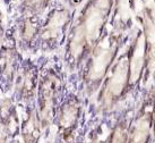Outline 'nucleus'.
I'll return each mask as SVG.
<instances>
[{
  "mask_svg": "<svg viewBox=\"0 0 155 143\" xmlns=\"http://www.w3.org/2000/svg\"><path fill=\"white\" fill-rule=\"evenodd\" d=\"M152 124H153V101H146L138 119L130 126L128 143H151L152 142Z\"/></svg>",
  "mask_w": 155,
  "mask_h": 143,
  "instance_id": "39448f33",
  "label": "nucleus"
},
{
  "mask_svg": "<svg viewBox=\"0 0 155 143\" xmlns=\"http://www.w3.org/2000/svg\"><path fill=\"white\" fill-rule=\"evenodd\" d=\"M69 143H77V142H69Z\"/></svg>",
  "mask_w": 155,
  "mask_h": 143,
  "instance_id": "ddd939ff",
  "label": "nucleus"
},
{
  "mask_svg": "<svg viewBox=\"0 0 155 143\" xmlns=\"http://www.w3.org/2000/svg\"><path fill=\"white\" fill-rule=\"evenodd\" d=\"M18 42L23 48L30 49L39 41L41 34V22L36 15L27 16L19 23L17 30Z\"/></svg>",
  "mask_w": 155,
  "mask_h": 143,
  "instance_id": "423d86ee",
  "label": "nucleus"
},
{
  "mask_svg": "<svg viewBox=\"0 0 155 143\" xmlns=\"http://www.w3.org/2000/svg\"><path fill=\"white\" fill-rule=\"evenodd\" d=\"M18 66H19V55L17 52L16 40L13 34L6 35L0 46V81L1 87H5V91L12 87L16 77Z\"/></svg>",
  "mask_w": 155,
  "mask_h": 143,
  "instance_id": "f03ea898",
  "label": "nucleus"
},
{
  "mask_svg": "<svg viewBox=\"0 0 155 143\" xmlns=\"http://www.w3.org/2000/svg\"><path fill=\"white\" fill-rule=\"evenodd\" d=\"M130 126H131V118L124 117L120 119L110 132L107 139V143H128Z\"/></svg>",
  "mask_w": 155,
  "mask_h": 143,
  "instance_id": "6e6552de",
  "label": "nucleus"
},
{
  "mask_svg": "<svg viewBox=\"0 0 155 143\" xmlns=\"http://www.w3.org/2000/svg\"><path fill=\"white\" fill-rule=\"evenodd\" d=\"M81 117V104L76 97L70 95L61 104L59 111L56 113L54 119L58 128V134L64 140L70 139L73 136L75 128L77 127Z\"/></svg>",
  "mask_w": 155,
  "mask_h": 143,
  "instance_id": "7ed1b4c3",
  "label": "nucleus"
},
{
  "mask_svg": "<svg viewBox=\"0 0 155 143\" xmlns=\"http://www.w3.org/2000/svg\"><path fill=\"white\" fill-rule=\"evenodd\" d=\"M88 143H107V140H102L100 134H94L93 136H91V140Z\"/></svg>",
  "mask_w": 155,
  "mask_h": 143,
  "instance_id": "9d476101",
  "label": "nucleus"
},
{
  "mask_svg": "<svg viewBox=\"0 0 155 143\" xmlns=\"http://www.w3.org/2000/svg\"><path fill=\"white\" fill-rule=\"evenodd\" d=\"M61 93V80L54 70H49L42 75L38 83L39 115L42 130L51 124L57 113V106Z\"/></svg>",
  "mask_w": 155,
  "mask_h": 143,
  "instance_id": "f257e3e1",
  "label": "nucleus"
},
{
  "mask_svg": "<svg viewBox=\"0 0 155 143\" xmlns=\"http://www.w3.org/2000/svg\"><path fill=\"white\" fill-rule=\"evenodd\" d=\"M4 40V27H2V21H1V15H0V46Z\"/></svg>",
  "mask_w": 155,
  "mask_h": 143,
  "instance_id": "9b49d317",
  "label": "nucleus"
},
{
  "mask_svg": "<svg viewBox=\"0 0 155 143\" xmlns=\"http://www.w3.org/2000/svg\"><path fill=\"white\" fill-rule=\"evenodd\" d=\"M42 134V126L36 109L32 108L21 123L19 135L22 143H38Z\"/></svg>",
  "mask_w": 155,
  "mask_h": 143,
  "instance_id": "0eeeda50",
  "label": "nucleus"
},
{
  "mask_svg": "<svg viewBox=\"0 0 155 143\" xmlns=\"http://www.w3.org/2000/svg\"><path fill=\"white\" fill-rule=\"evenodd\" d=\"M1 89H2V87H1V81H0V90H1Z\"/></svg>",
  "mask_w": 155,
  "mask_h": 143,
  "instance_id": "f8f14e48",
  "label": "nucleus"
},
{
  "mask_svg": "<svg viewBox=\"0 0 155 143\" xmlns=\"http://www.w3.org/2000/svg\"><path fill=\"white\" fill-rule=\"evenodd\" d=\"M49 0H25V8L27 12L36 14L42 12L47 7Z\"/></svg>",
  "mask_w": 155,
  "mask_h": 143,
  "instance_id": "1a4fd4ad",
  "label": "nucleus"
},
{
  "mask_svg": "<svg viewBox=\"0 0 155 143\" xmlns=\"http://www.w3.org/2000/svg\"><path fill=\"white\" fill-rule=\"evenodd\" d=\"M16 77V95L22 102L28 104L34 99L38 89V68L32 63L25 61L18 66Z\"/></svg>",
  "mask_w": 155,
  "mask_h": 143,
  "instance_id": "20e7f679",
  "label": "nucleus"
}]
</instances>
